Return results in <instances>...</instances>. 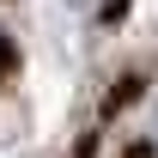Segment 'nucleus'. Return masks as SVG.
I'll return each instance as SVG.
<instances>
[{"instance_id":"f257e3e1","label":"nucleus","mask_w":158,"mask_h":158,"mask_svg":"<svg viewBox=\"0 0 158 158\" xmlns=\"http://www.w3.org/2000/svg\"><path fill=\"white\" fill-rule=\"evenodd\" d=\"M79 6H91V0H79Z\"/></svg>"}]
</instances>
